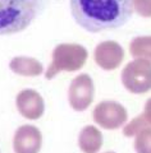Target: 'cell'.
<instances>
[{
	"label": "cell",
	"instance_id": "cell-1",
	"mask_svg": "<svg viewBox=\"0 0 151 153\" xmlns=\"http://www.w3.org/2000/svg\"><path fill=\"white\" fill-rule=\"evenodd\" d=\"M71 13L91 33L123 27L133 14L132 0H71Z\"/></svg>",
	"mask_w": 151,
	"mask_h": 153
},
{
	"label": "cell",
	"instance_id": "cell-2",
	"mask_svg": "<svg viewBox=\"0 0 151 153\" xmlns=\"http://www.w3.org/2000/svg\"><path fill=\"white\" fill-rule=\"evenodd\" d=\"M45 0H0V36L22 32L42 12Z\"/></svg>",
	"mask_w": 151,
	"mask_h": 153
},
{
	"label": "cell",
	"instance_id": "cell-3",
	"mask_svg": "<svg viewBox=\"0 0 151 153\" xmlns=\"http://www.w3.org/2000/svg\"><path fill=\"white\" fill-rule=\"evenodd\" d=\"M89 52L78 44H60L53 51V61L47 68L46 79H53L60 71H77L85 65Z\"/></svg>",
	"mask_w": 151,
	"mask_h": 153
},
{
	"label": "cell",
	"instance_id": "cell-4",
	"mask_svg": "<svg viewBox=\"0 0 151 153\" xmlns=\"http://www.w3.org/2000/svg\"><path fill=\"white\" fill-rule=\"evenodd\" d=\"M124 88L134 94H142L151 89V63L143 59L129 61L122 70Z\"/></svg>",
	"mask_w": 151,
	"mask_h": 153
},
{
	"label": "cell",
	"instance_id": "cell-5",
	"mask_svg": "<svg viewBox=\"0 0 151 153\" xmlns=\"http://www.w3.org/2000/svg\"><path fill=\"white\" fill-rule=\"evenodd\" d=\"M94 121L103 129L115 130L123 126L128 119L127 110L116 101H103L97 103L92 112Z\"/></svg>",
	"mask_w": 151,
	"mask_h": 153
},
{
	"label": "cell",
	"instance_id": "cell-6",
	"mask_svg": "<svg viewBox=\"0 0 151 153\" xmlns=\"http://www.w3.org/2000/svg\"><path fill=\"white\" fill-rule=\"evenodd\" d=\"M95 85L89 74H80L71 82L68 89V101L74 111L82 112L94 101Z\"/></svg>",
	"mask_w": 151,
	"mask_h": 153
},
{
	"label": "cell",
	"instance_id": "cell-7",
	"mask_svg": "<svg viewBox=\"0 0 151 153\" xmlns=\"http://www.w3.org/2000/svg\"><path fill=\"white\" fill-rule=\"evenodd\" d=\"M95 63L103 70H114L124 59V50L115 41H103L96 46L94 52Z\"/></svg>",
	"mask_w": 151,
	"mask_h": 153
},
{
	"label": "cell",
	"instance_id": "cell-8",
	"mask_svg": "<svg viewBox=\"0 0 151 153\" xmlns=\"http://www.w3.org/2000/svg\"><path fill=\"white\" fill-rule=\"evenodd\" d=\"M41 131L33 125H22L14 133V153H38L41 149Z\"/></svg>",
	"mask_w": 151,
	"mask_h": 153
},
{
	"label": "cell",
	"instance_id": "cell-9",
	"mask_svg": "<svg viewBox=\"0 0 151 153\" xmlns=\"http://www.w3.org/2000/svg\"><path fill=\"white\" fill-rule=\"evenodd\" d=\"M16 105L19 114L28 120H37L45 111V102L41 94L33 89H23L17 94Z\"/></svg>",
	"mask_w": 151,
	"mask_h": 153
},
{
	"label": "cell",
	"instance_id": "cell-10",
	"mask_svg": "<svg viewBox=\"0 0 151 153\" xmlns=\"http://www.w3.org/2000/svg\"><path fill=\"white\" fill-rule=\"evenodd\" d=\"M103 146V134L94 125H87L78 135V147L83 153H97Z\"/></svg>",
	"mask_w": 151,
	"mask_h": 153
},
{
	"label": "cell",
	"instance_id": "cell-11",
	"mask_svg": "<svg viewBox=\"0 0 151 153\" xmlns=\"http://www.w3.org/2000/svg\"><path fill=\"white\" fill-rule=\"evenodd\" d=\"M9 68L13 73L22 76H37L44 71V66L40 61L26 56L13 57L9 63Z\"/></svg>",
	"mask_w": 151,
	"mask_h": 153
},
{
	"label": "cell",
	"instance_id": "cell-12",
	"mask_svg": "<svg viewBox=\"0 0 151 153\" xmlns=\"http://www.w3.org/2000/svg\"><path fill=\"white\" fill-rule=\"evenodd\" d=\"M129 52L134 59H143L151 63V36L134 37L129 44Z\"/></svg>",
	"mask_w": 151,
	"mask_h": 153
},
{
	"label": "cell",
	"instance_id": "cell-13",
	"mask_svg": "<svg viewBox=\"0 0 151 153\" xmlns=\"http://www.w3.org/2000/svg\"><path fill=\"white\" fill-rule=\"evenodd\" d=\"M136 153H151V128H146L136 135L134 139Z\"/></svg>",
	"mask_w": 151,
	"mask_h": 153
},
{
	"label": "cell",
	"instance_id": "cell-14",
	"mask_svg": "<svg viewBox=\"0 0 151 153\" xmlns=\"http://www.w3.org/2000/svg\"><path fill=\"white\" fill-rule=\"evenodd\" d=\"M149 123L146 121V119L143 117V115L141 114L138 116H136L131 123H128L127 125L123 128V134L125 137H136L140 131H142L143 129L149 128Z\"/></svg>",
	"mask_w": 151,
	"mask_h": 153
},
{
	"label": "cell",
	"instance_id": "cell-15",
	"mask_svg": "<svg viewBox=\"0 0 151 153\" xmlns=\"http://www.w3.org/2000/svg\"><path fill=\"white\" fill-rule=\"evenodd\" d=\"M132 5L140 17L151 18V0H132Z\"/></svg>",
	"mask_w": 151,
	"mask_h": 153
},
{
	"label": "cell",
	"instance_id": "cell-16",
	"mask_svg": "<svg viewBox=\"0 0 151 153\" xmlns=\"http://www.w3.org/2000/svg\"><path fill=\"white\" fill-rule=\"evenodd\" d=\"M143 117L146 119V121L149 123V125L151 126V97L146 101L145 107H143Z\"/></svg>",
	"mask_w": 151,
	"mask_h": 153
},
{
	"label": "cell",
	"instance_id": "cell-17",
	"mask_svg": "<svg viewBox=\"0 0 151 153\" xmlns=\"http://www.w3.org/2000/svg\"><path fill=\"white\" fill-rule=\"evenodd\" d=\"M105 153H115V152H105Z\"/></svg>",
	"mask_w": 151,
	"mask_h": 153
}]
</instances>
